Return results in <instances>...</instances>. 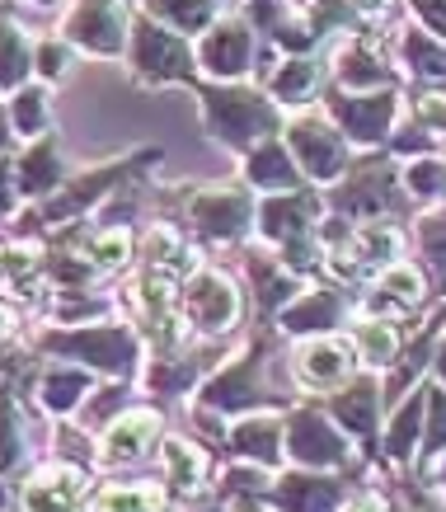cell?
Returning <instances> with one entry per match:
<instances>
[{
  "mask_svg": "<svg viewBox=\"0 0 446 512\" xmlns=\"http://www.w3.org/2000/svg\"><path fill=\"white\" fill-rule=\"evenodd\" d=\"M207 104H212V118H216V127L226 132V141H249V137H259V132L273 127L268 104L254 99V94H245V90H226V94L207 90Z\"/></svg>",
  "mask_w": 446,
  "mask_h": 512,
  "instance_id": "cell-1",
  "label": "cell"
},
{
  "mask_svg": "<svg viewBox=\"0 0 446 512\" xmlns=\"http://www.w3.org/2000/svg\"><path fill=\"white\" fill-rule=\"evenodd\" d=\"M137 71L151 80H170V76H188V47L170 33L141 24L137 29Z\"/></svg>",
  "mask_w": 446,
  "mask_h": 512,
  "instance_id": "cell-2",
  "label": "cell"
},
{
  "mask_svg": "<svg viewBox=\"0 0 446 512\" xmlns=\"http://www.w3.org/2000/svg\"><path fill=\"white\" fill-rule=\"evenodd\" d=\"M292 146H296V156L306 160V170L315 174V179H334V174L343 170V146H339V137H334L329 127L296 123L292 127Z\"/></svg>",
  "mask_w": 446,
  "mask_h": 512,
  "instance_id": "cell-3",
  "label": "cell"
},
{
  "mask_svg": "<svg viewBox=\"0 0 446 512\" xmlns=\"http://www.w3.org/2000/svg\"><path fill=\"white\" fill-rule=\"evenodd\" d=\"M118 33H123V19H118V10L108 0H85L76 15H71V38H80L94 52H113Z\"/></svg>",
  "mask_w": 446,
  "mask_h": 512,
  "instance_id": "cell-4",
  "label": "cell"
},
{
  "mask_svg": "<svg viewBox=\"0 0 446 512\" xmlns=\"http://www.w3.org/2000/svg\"><path fill=\"white\" fill-rule=\"evenodd\" d=\"M188 306H193V320H198L202 329H221V325H231V315H235L231 282H226V278H216V273L198 278L193 287H188Z\"/></svg>",
  "mask_w": 446,
  "mask_h": 512,
  "instance_id": "cell-5",
  "label": "cell"
},
{
  "mask_svg": "<svg viewBox=\"0 0 446 512\" xmlns=\"http://www.w3.org/2000/svg\"><path fill=\"white\" fill-rule=\"evenodd\" d=\"M292 451H296V461H306V466H334V461H343L339 433H334V428H324L315 414L296 419V428H292Z\"/></svg>",
  "mask_w": 446,
  "mask_h": 512,
  "instance_id": "cell-6",
  "label": "cell"
},
{
  "mask_svg": "<svg viewBox=\"0 0 446 512\" xmlns=\"http://www.w3.org/2000/svg\"><path fill=\"white\" fill-rule=\"evenodd\" d=\"M202 62L212 66L216 76H240L249 66V38L240 24H221L202 47Z\"/></svg>",
  "mask_w": 446,
  "mask_h": 512,
  "instance_id": "cell-7",
  "label": "cell"
},
{
  "mask_svg": "<svg viewBox=\"0 0 446 512\" xmlns=\"http://www.w3.org/2000/svg\"><path fill=\"white\" fill-rule=\"evenodd\" d=\"M151 442H155V419H151V414H132V419L113 423L104 456L113 461V466H132V461H137Z\"/></svg>",
  "mask_w": 446,
  "mask_h": 512,
  "instance_id": "cell-8",
  "label": "cell"
},
{
  "mask_svg": "<svg viewBox=\"0 0 446 512\" xmlns=\"http://www.w3.org/2000/svg\"><path fill=\"white\" fill-rule=\"evenodd\" d=\"M249 207L240 193H216V198H202L198 202V226L202 235H240L245 226Z\"/></svg>",
  "mask_w": 446,
  "mask_h": 512,
  "instance_id": "cell-9",
  "label": "cell"
},
{
  "mask_svg": "<svg viewBox=\"0 0 446 512\" xmlns=\"http://www.w3.org/2000/svg\"><path fill=\"white\" fill-rule=\"evenodd\" d=\"M62 348L80 357H94L104 367H127L132 362V343L123 334H113V329H104V334H71V339H62Z\"/></svg>",
  "mask_w": 446,
  "mask_h": 512,
  "instance_id": "cell-10",
  "label": "cell"
},
{
  "mask_svg": "<svg viewBox=\"0 0 446 512\" xmlns=\"http://www.w3.org/2000/svg\"><path fill=\"white\" fill-rule=\"evenodd\" d=\"M343 372H348V348L343 343H315V348L301 353V376L310 386H334Z\"/></svg>",
  "mask_w": 446,
  "mask_h": 512,
  "instance_id": "cell-11",
  "label": "cell"
},
{
  "mask_svg": "<svg viewBox=\"0 0 446 512\" xmlns=\"http://www.w3.org/2000/svg\"><path fill=\"white\" fill-rule=\"evenodd\" d=\"M334 109L348 118V132L362 141H376L385 132V118H390V94L381 99H367V104H353V99H334Z\"/></svg>",
  "mask_w": 446,
  "mask_h": 512,
  "instance_id": "cell-12",
  "label": "cell"
},
{
  "mask_svg": "<svg viewBox=\"0 0 446 512\" xmlns=\"http://www.w3.org/2000/svg\"><path fill=\"white\" fill-rule=\"evenodd\" d=\"M310 217V198H287V202H263V231L273 235V240H287L296 235V226Z\"/></svg>",
  "mask_w": 446,
  "mask_h": 512,
  "instance_id": "cell-13",
  "label": "cell"
},
{
  "mask_svg": "<svg viewBox=\"0 0 446 512\" xmlns=\"http://www.w3.org/2000/svg\"><path fill=\"white\" fill-rule=\"evenodd\" d=\"M29 71V47L10 19H0V85H15Z\"/></svg>",
  "mask_w": 446,
  "mask_h": 512,
  "instance_id": "cell-14",
  "label": "cell"
},
{
  "mask_svg": "<svg viewBox=\"0 0 446 512\" xmlns=\"http://www.w3.org/2000/svg\"><path fill=\"white\" fill-rule=\"evenodd\" d=\"M339 419H348V428H357V433H367L371 423H376V386H357L348 390V395H339Z\"/></svg>",
  "mask_w": 446,
  "mask_h": 512,
  "instance_id": "cell-15",
  "label": "cell"
},
{
  "mask_svg": "<svg viewBox=\"0 0 446 512\" xmlns=\"http://www.w3.org/2000/svg\"><path fill=\"white\" fill-rule=\"evenodd\" d=\"M80 494V475L76 470H57V475H47V480H33L29 489V503L38 508V503H71V498Z\"/></svg>",
  "mask_w": 446,
  "mask_h": 512,
  "instance_id": "cell-16",
  "label": "cell"
},
{
  "mask_svg": "<svg viewBox=\"0 0 446 512\" xmlns=\"http://www.w3.org/2000/svg\"><path fill=\"white\" fill-rule=\"evenodd\" d=\"M249 179H254V184H292L296 179V170H292V160L282 156V151H277V146H263L259 156L249 160Z\"/></svg>",
  "mask_w": 446,
  "mask_h": 512,
  "instance_id": "cell-17",
  "label": "cell"
},
{
  "mask_svg": "<svg viewBox=\"0 0 446 512\" xmlns=\"http://www.w3.org/2000/svg\"><path fill=\"white\" fill-rule=\"evenodd\" d=\"M334 320H339V301H334V296H310V301H301V306L287 315L292 329H329Z\"/></svg>",
  "mask_w": 446,
  "mask_h": 512,
  "instance_id": "cell-18",
  "label": "cell"
},
{
  "mask_svg": "<svg viewBox=\"0 0 446 512\" xmlns=\"http://www.w3.org/2000/svg\"><path fill=\"white\" fill-rule=\"evenodd\" d=\"M80 395H85V376H76V372H57L43 390V400L52 404V409H71Z\"/></svg>",
  "mask_w": 446,
  "mask_h": 512,
  "instance_id": "cell-19",
  "label": "cell"
},
{
  "mask_svg": "<svg viewBox=\"0 0 446 512\" xmlns=\"http://www.w3.org/2000/svg\"><path fill=\"white\" fill-rule=\"evenodd\" d=\"M155 15L174 19L179 29H198L207 19V0H155Z\"/></svg>",
  "mask_w": 446,
  "mask_h": 512,
  "instance_id": "cell-20",
  "label": "cell"
},
{
  "mask_svg": "<svg viewBox=\"0 0 446 512\" xmlns=\"http://www.w3.org/2000/svg\"><path fill=\"white\" fill-rule=\"evenodd\" d=\"M277 494H282V503H339L334 484H310V480H287Z\"/></svg>",
  "mask_w": 446,
  "mask_h": 512,
  "instance_id": "cell-21",
  "label": "cell"
},
{
  "mask_svg": "<svg viewBox=\"0 0 446 512\" xmlns=\"http://www.w3.org/2000/svg\"><path fill=\"white\" fill-rule=\"evenodd\" d=\"M357 343H362V353H367L371 362H390V357H395V329L390 325H362Z\"/></svg>",
  "mask_w": 446,
  "mask_h": 512,
  "instance_id": "cell-22",
  "label": "cell"
},
{
  "mask_svg": "<svg viewBox=\"0 0 446 512\" xmlns=\"http://www.w3.org/2000/svg\"><path fill=\"white\" fill-rule=\"evenodd\" d=\"M235 447L249 451V456H263V461H268V456H273V447H277V428H273V423H254V428H240V433H235Z\"/></svg>",
  "mask_w": 446,
  "mask_h": 512,
  "instance_id": "cell-23",
  "label": "cell"
},
{
  "mask_svg": "<svg viewBox=\"0 0 446 512\" xmlns=\"http://www.w3.org/2000/svg\"><path fill=\"white\" fill-rule=\"evenodd\" d=\"M409 62L428 76H446V47L442 43H428V38H409Z\"/></svg>",
  "mask_w": 446,
  "mask_h": 512,
  "instance_id": "cell-24",
  "label": "cell"
},
{
  "mask_svg": "<svg viewBox=\"0 0 446 512\" xmlns=\"http://www.w3.org/2000/svg\"><path fill=\"white\" fill-rule=\"evenodd\" d=\"M310 85H315V71H310V66H287V71L273 80L277 99H306Z\"/></svg>",
  "mask_w": 446,
  "mask_h": 512,
  "instance_id": "cell-25",
  "label": "cell"
},
{
  "mask_svg": "<svg viewBox=\"0 0 446 512\" xmlns=\"http://www.w3.org/2000/svg\"><path fill=\"white\" fill-rule=\"evenodd\" d=\"M381 292L395 296V301H404V306H414L423 287H418V278L409 273V268H390V273H385V282H381Z\"/></svg>",
  "mask_w": 446,
  "mask_h": 512,
  "instance_id": "cell-26",
  "label": "cell"
},
{
  "mask_svg": "<svg viewBox=\"0 0 446 512\" xmlns=\"http://www.w3.org/2000/svg\"><path fill=\"white\" fill-rule=\"evenodd\" d=\"M15 118H19V127H24V132H38V127H43V94H38V90L19 94Z\"/></svg>",
  "mask_w": 446,
  "mask_h": 512,
  "instance_id": "cell-27",
  "label": "cell"
},
{
  "mask_svg": "<svg viewBox=\"0 0 446 512\" xmlns=\"http://www.w3.org/2000/svg\"><path fill=\"white\" fill-rule=\"evenodd\" d=\"M395 249H400L395 231H367L362 235V259H376V264H381V259H390Z\"/></svg>",
  "mask_w": 446,
  "mask_h": 512,
  "instance_id": "cell-28",
  "label": "cell"
},
{
  "mask_svg": "<svg viewBox=\"0 0 446 512\" xmlns=\"http://www.w3.org/2000/svg\"><path fill=\"white\" fill-rule=\"evenodd\" d=\"M170 470L179 484H193L198 480V456H193L184 442H170Z\"/></svg>",
  "mask_w": 446,
  "mask_h": 512,
  "instance_id": "cell-29",
  "label": "cell"
},
{
  "mask_svg": "<svg viewBox=\"0 0 446 512\" xmlns=\"http://www.w3.org/2000/svg\"><path fill=\"white\" fill-rule=\"evenodd\" d=\"M19 461V433H15V419L0 409V470H10Z\"/></svg>",
  "mask_w": 446,
  "mask_h": 512,
  "instance_id": "cell-30",
  "label": "cell"
},
{
  "mask_svg": "<svg viewBox=\"0 0 446 512\" xmlns=\"http://www.w3.org/2000/svg\"><path fill=\"white\" fill-rule=\"evenodd\" d=\"M414 433H418V400L400 414V428H395V437H390V451H395V456H409V437Z\"/></svg>",
  "mask_w": 446,
  "mask_h": 512,
  "instance_id": "cell-31",
  "label": "cell"
},
{
  "mask_svg": "<svg viewBox=\"0 0 446 512\" xmlns=\"http://www.w3.org/2000/svg\"><path fill=\"white\" fill-rule=\"evenodd\" d=\"M432 451L446 447V390H432Z\"/></svg>",
  "mask_w": 446,
  "mask_h": 512,
  "instance_id": "cell-32",
  "label": "cell"
},
{
  "mask_svg": "<svg viewBox=\"0 0 446 512\" xmlns=\"http://www.w3.org/2000/svg\"><path fill=\"white\" fill-rule=\"evenodd\" d=\"M423 245H428L432 264H442V268H446V217L428 221V235H423Z\"/></svg>",
  "mask_w": 446,
  "mask_h": 512,
  "instance_id": "cell-33",
  "label": "cell"
},
{
  "mask_svg": "<svg viewBox=\"0 0 446 512\" xmlns=\"http://www.w3.org/2000/svg\"><path fill=\"white\" fill-rule=\"evenodd\" d=\"M94 259H99V264H123V259H127V240H123V235L99 240V245H94Z\"/></svg>",
  "mask_w": 446,
  "mask_h": 512,
  "instance_id": "cell-34",
  "label": "cell"
},
{
  "mask_svg": "<svg viewBox=\"0 0 446 512\" xmlns=\"http://www.w3.org/2000/svg\"><path fill=\"white\" fill-rule=\"evenodd\" d=\"M423 15H428L432 24H442V29H446V0H423Z\"/></svg>",
  "mask_w": 446,
  "mask_h": 512,
  "instance_id": "cell-35",
  "label": "cell"
},
{
  "mask_svg": "<svg viewBox=\"0 0 446 512\" xmlns=\"http://www.w3.org/2000/svg\"><path fill=\"white\" fill-rule=\"evenodd\" d=\"M0 202H5V170H0Z\"/></svg>",
  "mask_w": 446,
  "mask_h": 512,
  "instance_id": "cell-36",
  "label": "cell"
},
{
  "mask_svg": "<svg viewBox=\"0 0 446 512\" xmlns=\"http://www.w3.org/2000/svg\"><path fill=\"white\" fill-rule=\"evenodd\" d=\"M0 141H5V113H0Z\"/></svg>",
  "mask_w": 446,
  "mask_h": 512,
  "instance_id": "cell-37",
  "label": "cell"
},
{
  "mask_svg": "<svg viewBox=\"0 0 446 512\" xmlns=\"http://www.w3.org/2000/svg\"><path fill=\"white\" fill-rule=\"evenodd\" d=\"M442 372H446V348H442Z\"/></svg>",
  "mask_w": 446,
  "mask_h": 512,
  "instance_id": "cell-38",
  "label": "cell"
},
{
  "mask_svg": "<svg viewBox=\"0 0 446 512\" xmlns=\"http://www.w3.org/2000/svg\"><path fill=\"white\" fill-rule=\"evenodd\" d=\"M0 498H5V494H0Z\"/></svg>",
  "mask_w": 446,
  "mask_h": 512,
  "instance_id": "cell-39",
  "label": "cell"
}]
</instances>
